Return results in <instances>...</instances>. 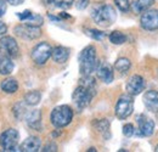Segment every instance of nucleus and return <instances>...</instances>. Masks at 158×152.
Masks as SVG:
<instances>
[{
    "label": "nucleus",
    "mask_w": 158,
    "mask_h": 152,
    "mask_svg": "<svg viewBox=\"0 0 158 152\" xmlns=\"http://www.w3.org/2000/svg\"><path fill=\"white\" fill-rule=\"evenodd\" d=\"M96 49L93 45H88L79 54V71L81 76H91L98 67Z\"/></svg>",
    "instance_id": "f03ea898"
},
{
    "label": "nucleus",
    "mask_w": 158,
    "mask_h": 152,
    "mask_svg": "<svg viewBox=\"0 0 158 152\" xmlns=\"http://www.w3.org/2000/svg\"><path fill=\"white\" fill-rule=\"evenodd\" d=\"M6 12V0H0V17H2Z\"/></svg>",
    "instance_id": "72a5a7b5"
},
{
    "label": "nucleus",
    "mask_w": 158,
    "mask_h": 152,
    "mask_svg": "<svg viewBox=\"0 0 158 152\" xmlns=\"http://www.w3.org/2000/svg\"><path fill=\"white\" fill-rule=\"evenodd\" d=\"M51 57L56 63H64L69 57V50L64 46H56L52 49Z\"/></svg>",
    "instance_id": "f3484780"
},
{
    "label": "nucleus",
    "mask_w": 158,
    "mask_h": 152,
    "mask_svg": "<svg viewBox=\"0 0 158 152\" xmlns=\"http://www.w3.org/2000/svg\"><path fill=\"white\" fill-rule=\"evenodd\" d=\"M145 88H146V82L139 74H134V76L130 77L127 82V85H125L127 93L130 94L131 96H136L139 94H141L145 90Z\"/></svg>",
    "instance_id": "9b49d317"
},
{
    "label": "nucleus",
    "mask_w": 158,
    "mask_h": 152,
    "mask_svg": "<svg viewBox=\"0 0 158 152\" xmlns=\"http://www.w3.org/2000/svg\"><path fill=\"white\" fill-rule=\"evenodd\" d=\"M156 152H158V146L156 147Z\"/></svg>",
    "instance_id": "58836bf2"
},
{
    "label": "nucleus",
    "mask_w": 158,
    "mask_h": 152,
    "mask_svg": "<svg viewBox=\"0 0 158 152\" xmlns=\"http://www.w3.org/2000/svg\"><path fill=\"white\" fill-rule=\"evenodd\" d=\"M95 94H96V89H91V88H88V87L79 84L76 88V90L73 91L72 100L76 103L79 111H83L85 107L89 106V103L91 102Z\"/></svg>",
    "instance_id": "20e7f679"
},
{
    "label": "nucleus",
    "mask_w": 158,
    "mask_h": 152,
    "mask_svg": "<svg viewBox=\"0 0 158 152\" xmlns=\"http://www.w3.org/2000/svg\"><path fill=\"white\" fill-rule=\"evenodd\" d=\"M134 133H135V129H134V125H133V124H125V125L123 127V134H124L127 137L133 136Z\"/></svg>",
    "instance_id": "c756f323"
},
{
    "label": "nucleus",
    "mask_w": 158,
    "mask_h": 152,
    "mask_svg": "<svg viewBox=\"0 0 158 152\" xmlns=\"http://www.w3.org/2000/svg\"><path fill=\"white\" fill-rule=\"evenodd\" d=\"M51 53H52V48L49 43L46 41H41L38 43L33 49H32V53H31V56L32 60L34 61L35 65L38 66H43L48 62V60L51 57Z\"/></svg>",
    "instance_id": "423d86ee"
},
{
    "label": "nucleus",
    "mask_w": 158,
    "mask_h": 152,
    "mask_svg": "<svg viewBox=\"0 0 158 152\" xmlns=\"http://www.w3.org/2000/svg\"><path fill=\"white\" fill-rule=\"evenodd\" d=\"M6 32H7V26L0 21V36H4Z\"/></svg>",
    "instance_id": "f704fd0d"
},
{
    "label": "nucleus",
    "mask_w": 158,
    "mask_h": 152,
    "mask_svg": "<svg viewBox=\"0 0 158 152\" xmlns=\"http://www.w3.org/2000/svg\"><path fill=\"white\" fill-rule=\"evenodd\" d=\"M15 34L21 39L26 40H35L41 36V29L40 27L35 26H29V24H20L14 29Z\"/></svg>",
    "instance_id": "1a4fd4ad"
},
{
    "label": "nucleus",
    "mask_w": 158,
    "mask_h": 152,
    "mask_svg": "<svg viewBox=\"0 0 158 152\" xmlns=\"http://www.w3.org/2000/svg\"><path fill=\"white\" fill-rule=\"evenodd\" d=\"M155 2H156V0H135L130 5L135 14H142L143 11L148 10Z\"/></svg>",
    "instance_id": "6ab92c4d"
},
{
    "label": "nucleus",
    "mask_w": 158,
    "mask_h": 152,
    "mask_svg": "<svg viewBox=\"0 0 158 152\" xmlns=\"http://www.w3.org/2000/svg\"><path fill=\"white\" fill-rule=\"evenodd\" d=\"M20 140V133L10 128L0 135V146L5 151H17V144Z\"/></svg>",
    "instance_id": "0eeeda50"
},
{
    "label": "nucleus",
    "mask_w": 158,
    "mask_h": 152,
    "mask_svg": "<svg viewBox=\"0 0 158 152\" xmlns=\"http://www.w3.org/2000/svg\"><path fill=\"white\" fill-rule=\"evenodd\" d=\"M74 0H41V2L44 5H52L54 7H59L62 10H66V9H69L72 6Z\"/></svg>",
    "instance_id": "4be33fe9"
},
{
    "label": "nucleus",
    "mask_w": 158,
    "mask_h": 152,
    "mask_svg": "<svg viewBox=\"0 0 158 152\" xmlns=\"http://www.w3.org/2000/svg\"><path fill=\"white\" fill-rule=\"evenodd\" d=\"M140 24L146 31L158 29V10H146L140 17Z\"/></svg>",
    "instance_id": "9d476101"
},
{
    "label": "nucleus",
    "mask_w": 158,
    "mask_h": 152,
    "mask_svg": "<svg viewBox=\"0 0 158 152\" xmlns=\"http://www.w3.org/2000/svg\"><path fill=\"white\" fill-rule=\"evenodd\" d=\"M1 90L4 93H7V94H14L19 90V83L15 78H9V79H5L2 83H1Z\"/></svg>",
    "instance_id": "412c9836"
},
{
    "label": "nucleus",
    "mask_w": 158,
    "mask_h": 152,
    "mask_svg": "<svg viewBox=\"0 0 158 152\" xmlns=\"http://www.w3.org/2000/svg\"><path fill=\"white\" fill-rule=\"evenodd\" d=\"M9 4H11V5H14V6H19V5H21L24 0H6Z\"/></svg>",
    "instance_id": "c9c22d12"
},
{
    "label": "nucleus",
    "mask_w": 158,
    "mask_h": 152,
    "mask_svg": "<svg viewBox=\"0 0 158 152\" xmlns=\"http://www.w3.org/2000/svg\"><path fill=\"white\" fill-rule=\"evenodd\" d=\"M14 114L16 116V118L22 119L24 116H26V107H24V101L17 103L15 107H14Z\"/></svg>",
    "instance_id": "cd10ccee"
},
{
    "label": "nucleus",
    "mask_w": 158,
    "mask_h": 152,
    "mask_svg": "<svg viewBox=\"0 0 158 152\" xmlns=\"http://www.w3.org/2000/svg\"><path fill=\"white\" fill-rule=\"evenodd\" d=\"M26 24H29V26H35V27H40L43 23H44V19L38 15V14H31V16L28 19H26L23 21Z\"/></svg>",
    "instance_id": "a878e982"
},
{
    "label": "nucleus",
    "mask_w": 158,
    "mask_h": 152,
    "mask_svg": "<svg viewBox=\"0 0 158 152\" xmlns=\"http://www.w3.org/2000/svg\"><path fill=\"white\" fill-rule=\"evenodd\" d=\"M130 67H131V62L127 57H119L114 63V68L119 73H127L130 70Z\"/></svg>",
    "instance_id": "5701e85b"
},
{
    "label": "nucleus",
    "mask_w": 158,
    "mask_h": 152,
    "mask_svg": "<svg viewBox=\"0 0 158 152\" xmlns=\"http://www.w3.org/2000/svg\"><path fill=\"white\" fill-rule=\"evenodd\" d=\"M134 111V99L130 94H124L118 99L116 107H114V113L119 119H127L129 118Z\"/></svg>",
    "instance_id": "39448f33"
},
{
    "label": "nucleus",
    "mask_w": 158,
    "mask_h": 152,
    "mask_svg": "<svg viewBox=\"0 0 158 152\" xmlns=\"http://www.w3.org/2000/svg\"><path fill=\"white\" fill-rule=\"evenodd\" d=\"M41 151L44 152H56L57 151V145L55 144V142H49V144H46L44 147H43V150Z\"/></svg>",
    "instance_id": "2f4dec72"
},
{
    "label": "nucleus",
    "mask_w": 158,
    "mask_h": 152,
    "mask_svg": "<svg viewBox=\"0 0 158 152\" xmlns=\"http://www.w3.org/2000/svg\"><path fill=\"white\" fill-rule=\"evenodd\" d=\"M91 17L94 19V22L103 28H107L110 26H112L116 19H117V14H116V9L112 5L108 4H98L93 7L91 11Z\"/></svg>",
    "instance_id": "f257e3e1"
},
{
    "label": "nucleus",
    "mask_w": 158,
    "mask_h": 152,
    "mask_svg": "<svg viewBox=\"0 0 158 152\" xmlns=\"http://www.w3.org/2000/svg\"><path fill=\"white\" fill-rule=\"evenodd\" d=\"M72 119H73V110L68 105H61L55 107L50 114L51 124L55 128L67 127L72 122Z\"/></svg>",
    "instance_id": "7ed1b4c3"
},
{
    "label": "nucleus",
    "mask_w": 158,
    "mask_h": 152,
    "mask_svg": "<svg viewBox=\"0 0 158 152\" xmlns=\"http://www.w3.org/2000/svg\"><path fill=\"white\" fill-rule=\"evenodd\" d=\"M76 7L78 10H84L88 7V5L90 4V0H76Z\"/></svg>",
    "instance_id": "7c9ffc66"
},
{
    "label": "nucleus",
    "mask_w": 158,
    "mask_h": 152,
    "mask_svg": "<svg viewBox=\"0 0 158 152\" xmlns=\"http://www.w3.org/2000/svg\"><path fill=\"white\" fill-rule=\"evenodd\" d=\"M114 4L122 12H127L130 9V1L129 0H114Z\"/></svg>",
    "instance_id": "c85d7f7f"
},
{
    "label": "nucleus",
    "mask_w": 158,
    "mask_h": 152,
    "mask_svg": "<svg viewBox=\"0 0 158 152\" xmlns=\"http://www.w3.org/2000/svg\"><path fill=\"white\" fill-rule=\"evenodd\" d=\"M41 147V140L38 136H28L20 146L19 151L22 152H37Z\"/></svg>",
    "instance_id": "2eb2a0df"
},
{
    "label": "nucleus",
    "mask_w": 158,
    "mask_h": 152,
    "mask_svg": "<svg viewBox=\"0 0 158 152\" xmlns=\"http://www.w3.org/2000/svg\"><path fill=\"white\" fill-rule=\"evenodd\" d=\"M94 127L95 129L99 132L100 134L103 135L105 139H110L111 137V133H110V122L108 119H99L94 123Z\"/></svg>",
    "instance_id": "aec40b11"
},
{
    "label": "nucleus",
    "mask_w": 158,
    "mask_h": 152,
    "mask_svg": "<svg viewBox=\"0 0 158 152\" xmlns=\"http://www.w3.org/2000/svg\"><path fill=\"white\" fill-rule=\"evenodd\" d=\"M143 105L151 113H158V91L148 90L143 94Z\"/></svg>",
    "instance_id": "4468645a"
},
{
    "label": "nucleus",
    "mask_w": 158,
    "mask_h": 152,
    "mask_svg": "<svg viewBox=\"0 0 158 152\" xmlns=\"http://www.w3.org/2000/svg\"><path fill=\"white\" fill-rule=\"evenodd\" d=\"M31 14H32V11H29V10H26V11H23V12H19V19L23 22L26 19H28L29 16H31Z\"/></svg>",
    "instance_id": "473e14b6"
},
{
    "label": "nucleus",
    "mask_w": 158,
    "mask_h": 152,
    "mask_svg": "<svg viewBox=\"0 0 158 152\" xmlns=\"http://www.w3.org/2000/svg\"><path fill=\"white\" fill-rule=\"evenodd\" d=\"M20 53L17 41L12 37H2L0 39V56L16 57Z\"/></svg>",
    "instance_id": "6e6552de"
},
{
    "label": "nucleus",
    "mask_w": 158,
    "mask_h": 152,
    "mask_svg": "<svg viewBox=\"0 0 158 152\" xmlns=\"http://www.w3.org/2000/svg\"><path fill=\"white\" fill-rule=\"evenodd\" d=\"M26 123L31 129L41 130V112L39 110H33L28 113H26Z\"/></svg>",
    "instance_id": "dca6fc26"
},
{
    "label": "nucleus",
    "mask_w": 158,
    "mask_h": 152,
    "mask_svg": "<svg viewBox=\"0 0 158 152\" xmlns=\"http://www.w3.org/2000/svg\"><path fill=\"white\" fill-rule=\"evenodd\" d=\"M41 100V94L37 90H33V91H29L24 95V103L28 105V106H35L38 105Z\"/></svg>",
    "instance_id": "b1692460"
},
{
    "label": "nucleus",
    "mask_w": 158,
    "mask_h": 152,
    "mask_svg": "<svg viewBox=\"0 0 158 152\" xmlns=\"http://www.w3.org/2000/svg\"><path fill=\"white\" fill-rule=\"evenodd\" d=\"M14 68H15V63L11 57L0 56V74L1 76L11 74Z\"/></svg>",
    "instance_id": "a211bd4d"
},
{
    "label": "nucleus",
    "mask_w": 158,
    "mask_h": 152,
    "mask_svg": "<svg viewBox=\"0 0 158 152\" xmlns=\"http://www.w3.org/2000/svg\"><path fill=\"white\" fill-rule=\"evenodd\" d=\"M85 34L90 38L95 39V40H102L106 37V34L103 32L98 31V29H85Z\"/></svg>",
    "instance_id": "bb28decb"
},
{
    "label": "nucleus",
    "mask_w": 158,
    "mask_h": 152,
    "mask_svg": "<svg viewBox=\"0 0 158 152\" xmlns=\"http://www.w3.org/2000/svg\"><path fill=\"white\" fill-rule=\"evenodd\" d=\"M88 151H89V152H96V149H95V147H90Z\"/></svg>",
    "instance_id": "4c0bfd02"
},
{
    "label": "nucleus",
    "mask_w": 158,
    "mask_h": 152,
    "mask_svg": "<svg viewBox=\"0 0 158 152\" xmlns=\"http://www.w3.org/2000/svg\"><path fill=\"white\" fill-rule=\"evenodd\" d=\"M96 74L101 82H103L105 84H110L113 82V68L108 62H101L96 67Z\"/></svg>",
    "instance_id": "f8f14e48"
},
{
    "label": "nucleus",
    "mask_w": 158,
    "mask_h": 152,
    "mask_svg": "<svg viewBox=\"0 0 158 152\" xmlns=\"http://www.w3.org/2000/svg\"><path fill=\"white\" fill-rule=\"evenodd\" d=\"M138 125L140 135L142 136H151L155 132V122L150 117L141 114L138 117Z\"/></svg>",
    "instance_id": "ddd939ff"
},
{
    "label": "nucleus",
    "mask_w": 158,
    "mask_h": 152,
    "mask_svg": "<svg viewBox=\"0 0 158 152\" xmlns=\"http://www.w3.org/2000/svg\"><path fill=\"white\" fill-rule=\"evenodd\" d=\"M60 17H61V19H71V16H69V15H67L66 12H62V14L60 15Z\"/></svg>",
    "instance_id": "e433bc0d"
},
{
    "label": "nucleus",
    "mask_w": 158,
    "mask_h": 152,
    "mask_svg": "<svg viewBox=\"0 0 158 152\" xmlns=\"http://www.w3.org/2000/svg\"><path fill=\"white\" fill-rule=\"evenodd\" d=\"M110 40L112 44L114 45H122L127 41V36L119 31H113L111 34H110Z\"/></svg>",
    "instance_id": "393cba45"
}]
</instances>
